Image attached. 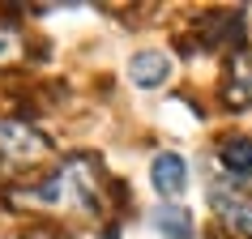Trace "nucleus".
<instances>
[{
    "instance_id": "obj_1",
    "label": "nucleus",
    "mask_w": 252,
    "mask_h": 239,
    "mask_svg": "<svg viewBox=\"0 0 252 239\" xmlns=\"http://www.w3.org/2000/svg\"><path fill=\"white\" fill-rule=\"evenodd\" d=\"M103 167L90 154H77L68 158L60 171L47 179V184L30 188L26 201H39V205H60V209H77V213H98L103 209Z\"/></svg>"
},
{
    "instance_id": "obj_2",
    "label": "nucleus",
    "mask_w": 252,
    "mask_h": 239,
    "mask_svg": "<svg viewBox=\"0 0 252 239\" xmlns=\"http://www.w3.org/2000/svg\"><path fill=\"white\" fill-rule=\"evenodd\" d=\"M52 154L47 137L34 133L22 120H0V171H17V167H30Z\"/></svg>"
},
{
    "instance_id": "obj_3",
    "label": "nucleus",
    "mask_w": 252,
    "mask_h": 239,
    "mask_svg": "<svg viewBox=\"0 0 252 239\" xmlns=\"http://www.w3.org/2000/svg\"><path fill=\"white\" fill-rule=\"evenodd\" d=\"M210 205L226 226H235L239 235L252 239V197L239 188V179H231V175L210 179Z\"/></svg>"
},
{
    "instance_id": "obj_4",
    "label": "nucleus",
    "mask_w": 252,
    "mask_h": 239,
    "mask_svg": "<svg viewBox=\"0 0 252 239\" xmlns=\"http://www.w3.org/2000/svg\"><path fill=\"white\" fill-rule=\"evenodd\" d=\"M150 184H154V192L158 197H180L188 184V162L175 154V149H162V154H154V162H150Z\"/></svg>"
},
{
    "instance_id": "obj_5",
    "label": "nucleus",
    "mask_w": 252,
    "mask_h": 239,
    "mask_svg": "<svg viewBox=\"0 0 252 239\" xmlns=\"http://www.w3.org/2000/svg\"><path fill=\"white\" fill-rule=\"evenodd\" d=\"M128 77H133V86H141V90H158L162 81L171 77V56L167 52H137L133 60H128Z\"/></svg>"
},
{
    "instance_id": "obj_6",
    "label": "nucleus",
    "mask_w": 252,
    "mask_h": 239,
    "mask_svg": "<svg viewBox=\"0 0 252 239\" xmlns=\"http://www.w3.org/2000/svg\"><path fill=\"white\" fill-rule=\"evenodd\" d=\"M218 162H222V175L248 179L252 175V137H226L218 146Z\"/></svg>"
},
{
    "instance_id": "obj_7",
    "label": "nucleus",
    "mask_w": 252,
    "mask_h": 239,
    "mask_svg": "<svg viewBox=\"0 0 252 239\" xmlns=\"http://www.w3.org/2000/svg\"><path fill=\"white\" fill-rule=\"evenodd\" d=\"M150 222H154V231H162L167 239H197L192 213H188L184 205H158V209L150 213Z\"/></svg>"
},
{
    "instance_id": "obj_8",
    "label": "nucleus",
    "mask_w": 252,
    "mask_h": 239,
    "mask_svg": "<svg viewBox=\"0 0 252 239\" xmlns=\"http://www.w3.org/2000/svg\"><path fill=\"white\" fill-rule=\"evenodd\" d=\"M226 103L231 107H252V68L248 60H235L231 77H226Z\"/></svg>"
}]
</instances>
